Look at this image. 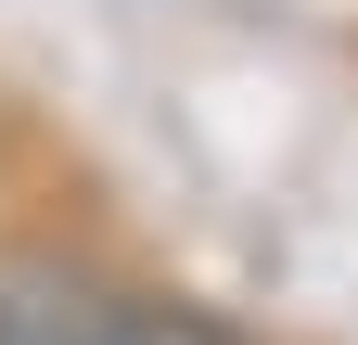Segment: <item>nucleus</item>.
Instances as JSON below:
<instances>
[{
    "label": "nucleus",
    "mask_w": 358,
    "mask_h": 345,
    "mask_svg": "<svg viewBox=\"0 0 358 345\" xmlns=\"http://www.w3.org/2000/svg\"><path fill=\"white\" fill-rule=\"evenodd\" d=\"M90 345H243V332L217 307H192V294H103Z\"/></svg>",
    "instance_id": "f03ea898"
},
{
    "label": "nucleus",
    "mask_w": 358,
    "mask_h": 345,
    "mask_svg": "<svg viewBox=\"0 0 358 345\" xmlns=\"http://www.w3.org/2000/svg\"><path fill=\"white\" fill-rule=\"evenodd\" d=\"M103 294L64 243H0V345H90Z\"/></svg>",
    "instance_id": "f257e3e1"
}]
</instances>
